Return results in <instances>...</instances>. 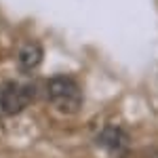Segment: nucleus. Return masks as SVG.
Segmentation results:
<instances>
[{"label":"nucleus","instance_id":"obj_2","mask_svg":"<svg viewBox=\"0 0 158 158\" xmlns=\"http://www.w3.org/2000/svg\"><path fill=\"white\" fill-rule=\"evenodd\" d=\"M34 97V89L27 82H15L9 80L0 86V106L4 116H15L23 108L30 106V101Z\"/></svg>","mask_w":158,"mask_h":158},{"label":"nucleus","instance_id":"obj_5","mask_svg":"<svg viewBox=\"0 0 158 158\" xmlns=\"http://www.w3.org/2000/svg\"><path fill=\"white\" fill-rule=\"evenodd\" d=\"M0 116H4V112H2V106H0Z\"/></svg>","mask_w":158,"mask_h":158},{"label":"nucleus","instance_id":"obj_1","mask_svg":"<svg viewBox=\"0 0 158 158\" xmlns=\"http://www.w3.org/2000/svg\"><path fill=\"white\" fill-rule=\"evenodd\" d=\"M47 97L63 114H76L82 108V89L72 76H53L47 80Z\"/></svg>","mask_w":158,"mask_h":158},{"label":"nucleus","instance_id":"obj_3","mask_svg":"<svg viewBox=\"0 0 158 158\" xmlns=\"http://www.w3.org/2000/svg\"><path fill=\"white\" fill-rule=\"evenodd\" d=\"M99 146L103 148L110 154H124L129 150V133L122 129V127H116V124H108L101 129V133L97 137Z\"/></svg>","mask_w":158,"mask_h":158},{"label":"nucleus","instance_id":"obj_4","mask_svg":"<svg viewBox=\"0 0 158 158\" xmlns=\"http://www.w3.org/2000/svg\"><path fill=\"white\" fill-rule=\"evenodd\" d=\"M42 57H44V51L38 42H25L21 44V49L17 53V63H19V70L25 74L34 72L38 65L42 63Z\"/></svg>","mask_w":158,"mask_h":158}]
</instances>
